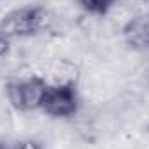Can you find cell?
<instances>
[{
    "instance_id": "7",
    "label": "cell",
    "mask_w": 149,
    "mask_h": 149,
    "mask_svg": "<svg viewBox=\"0 0 149 149\" xmlns=\"http://www.w3.org/2000/svg\"><path fill=\"white\" fill-rule=\"evenodd\" d=\"M14 149H43V146H42V142L37 141V139H26V141L19 142Z\"/></svg>"
},
{
    "instance_id": "8",
    "label": "cell",
    "mask_w": 149,
    "mask_h": 149,
    "mask_svg": "<svg viewBox=\"0 0 149 149\" xmlns=\"http://www.w3.org/2000/svg\"><path fill=\"white\" fill-rule=\"evenodd\" d=\"M9 47H10V43H9V40L7 38H3L0 35V59L9 52Z\"/></svg>"
},
{
    "instance_id": "5",
    "label": "cell",
    "mask_w": 149,
    "mask_h": 149,
    "mask_svg": "<svg viewBox=\"0 0 149 149\" xmlns=\"http://www.w3.org/2000/svg\"><path fill=\"white\" fill-rule=\"evenodd\" d=\"M80 78V68L78 64L61 57V59H54L52 63L47 64L43 80L50 85V87H59V85H76Z\"/></svg>"
},
{
    "instance_id": "9",
    "label": "cell",
    "mask_w": 149,
    "mask_h": 149,
    "mask_svg": "<svg viewBox=\"0 0 149 149\" xmlns=\"http://www.w3.org/2000/svg\"><path fill=\"white\" fill-rule=\"evenodd\" d=\"M137 3H144V5H149V0H135Z\"/></svg>"
},
{
    "instance_id": "11",
    "label": "cell",
    "mask_w": 149,
    "mask_h": 149,
    "mask_svg": "<svg viewBox=\"0 0 149 149\" xmlns=\"http://www.w3.org/2000/svg\"><path fill=\"white\" fill-rule=\"evenodd\" d=\"M148 132H149V125H148Z\"/></svg>"
},
{
    "instance_id": "10",
    "label": "cell",
    "mask_w": 149,
    "mask_h": 149,
    "mask_svg": "<svg viewBox=\"0 0 149 149\" xmlns=\"http://www.w3.org/2000/svg\"><path fill=\"white\" fill-rule=\"evenodd\" d=\"M0 149H9V148H5V146H3V144H0Z\"/></svg>"
},
{
    "instance_id": "3",
    "label": "cell",
    "mask_w": 149,
    "mask_h": 149,
    "mask_svg": "<svg viewBox=\"0 0 149 149\" xmlns=\"http://www.w3.org/2000/svg\"><path fill=\"white\" fill-rule=\"evenodd\" d=\"M42 111L52 118H73L80 111V95L76 85H49Z\"/></svg>"
},
{
    "instance_id": "4",
    "label": "cell",
    "mask_w": 149,
    "mask_h": 149,
    "mask_svg": "<svg viewBox=\"0 0 149 149\" xmlns=\"http://www.w3.org/2000/svg\"><path fill=\"white\" fill-rule=\"evenodd\" d=\"M125 43L139 52H149V10L132 16L121 28Z\"/></svg>"
},
{
    "instance_id": "1",
    "label": "cell",
    "mask_w": 149,
    "mask_h": 149,
    "mask_svg": "<svg viewBox=\"0 0 149 149\" xmlns=\"http://www.w3.org/2000/svg\"><path fill=\"white\" fill-rule=\"evenodd\" d=\"M54 12L40 5H23L5 12L0 19V35L10 38H28L52 30Z\"/></svg>"
},
{
    "instance_id": "2",
    "label": "cell",
    "mask_w": 149,
    "mask_h": 149,
    "mask_svg": "<svg viewBox=\"0 0 149 149\" xmlns=\"http://www.w3.org/2000/svg\"><path fill=\"white\" fill-rule=\"evenodd\" d=\"M47 90H49V83L43 80V76L9 80L5 83L7 102L21 113H31L42 109Z\"/></svg>"
},
{
    "instance_id": "6",
    "label": "cell",
    "mask_w": 149,
    "mask_h": 149,
    "mask_svg": "<svg viewBox=\"0 0 149 149\" xmlns=\"http://www.w3.org/2000/svg\"><path fill=\"white\" fill-rule=\"evenodd\" d=\"M76 3L92 16H108V12L113 9L116 0H76Z\"/></svg>"
}]
</instances>
